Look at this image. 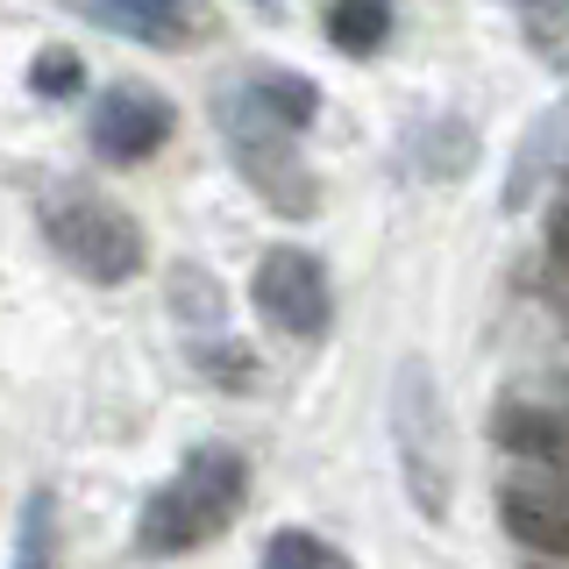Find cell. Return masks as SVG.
Instances as JSON below:
<instances>
[{
    "label": "cell",
    "mask_w": 569,
    "mask_h": 569,
    "mask_svg": "<svg viewBox=\"0 0 569 569\" xmlns=\"http://www.w3.org/2000/svg\"><path fill=\"white\" fill-rule=\"evenodd\" d=\"M249 491V462L228 441H200L186 462H178L171 485H157L142 498V520H136V556L164 562V556H192V548L221 541L242 512Z\"/></svg>",
    "instance_id": "6da1fadb"
},
{
    "label": "cell",
    "mask_w": 569,
    "mask_h": 569,
    "mask_svg": "<svg viewBox=\"0 0 569 569\" xmlns=\"http://www.w3.org/2000/svg\"><path fill=\"white\" fill-rule=\"evenodd\" d=\"M391 441H399V477L413 491L420 520H449L456 506V420L441 406L435 363L406 356L399 378H391Z\"/></svg>",
    "instance_id": "7a4b0ae2"
},
{
    "label": "cell",
    "mask_w": 569,
    "mask_h": 569,
    "mask_svg": "<svg viewBox=\"0 0 569 569\" xmlns=\"http://www.w3.org/2000/svg\"><path fill=\"white\" fill-rule=\"evenodd\" d=\"M43 236L86 284H129L142 263H150V242H142L136 213H121L114 200H100V192H86V186L58 192V200L43 207Z\"/></svg>",
    "instance_id": "3957f363"
},
{
    "label": "cell",
    "mask_w": 569,
    "mask_h": 569,
    "mask_svg": "<svg viewBox=\"0 0 569 569\" xmlns=\"http://www.w3.org/2000/svg\"><path fill=\"white\" fill-rule=\"evenodd\" d=\"M221 129H228V150H236L242 178L257 186V200L271 207V213H292V221H307V213L320 207V186H313L307 157L292 150V129H278V121L263 114L249 93L221 107Z\"/></svg>",
    "instance_id": "277c9868"
},
{
    "label": "cell",
    "mask_w": 569,
    "mask_h": 569,
    "mask_svg": "<svg viewBox=\"0 0 569 569\" xmlns=\"http://www.w3.org/2000/svg\"><path fill=\"white\" fill-rule=\"evenodd\" d=\"M249 299H257L263 328L292 335V342H320L335 320V292H328V263L313 249H263L257 278H249Z\"/></svg>",
    "instance_id": "5b68a950"
},
{
    "label": "cell",
    "mask_w": 569,
    "mask_h": 569,
    "mask_svg": "<svg viewBox=\"0 0 569 569\" xmlns=\"http://www.w3.org/2000/svg\"><path fill=\"white\" fill-rule=\"evenodd\" d=\"M164 136H171V107L150 86H107L93 121H86V142L107 164H142V157L164 150Z\"/></svg>",
    "instance_id": "8992f818"
},
{
    "label": "cell",
    "mask_w": 569,
    "mask_h": 569,
    "mask_svg": "<svg viewBox=\"0 0 569 569\" xmlns=\"http://www.w3.org/2000/svg\"><path fill=\"white\" fill-rule=\"evenodd\" d=\"M498 520L533 556H548V562L569 556V498L556 485H506L498 491Z\"/></svg>",
    "instance_id": "52a82bcc"
},
{
    "label": "cell",
    "mask_w": 569,
    "mask_h": 569,
    "mask_svg": "<svg viewBox=\"0 0 569 569\" xmlns=\"http://www.w3.org/2000/svg\"><path fill=\"white\" fill-rule=\"evenodd\" d=\"M491 441H498L506 456H520V462H541V470H556L562 449H569V427H562V413H548V406L498 399V413H491Z\"/></svg>",
    "instance_id": "ba28073f"
},
{
    "label": "cell",
    "mask_w": 569,
    "mask_h": 569,
    "mask_svg": "<svg viewBox=\"0 0 569 569\" xmlns=\"http://www.w3.org/2000/svg\"><path fill=\"white\" fill-rule=\"evenodd\" d=\"M100 22H114L121 36H136V43H192V14H200V0H93Z\"/></svg>",
    "instance_id": "9c48e42d"
},
{
    "label": "cell",
    "mask_w": 569,
    "mask_h": 569,
    "mask_svg": "<svg viewBox=\"0 0 569 569\" xmlns=\"http://www.w3.org/2000/svg\"><path fill=\"white\" fill-rule=\"evenodd\" d=\"M391 36V8L385 0H335L328 8V43L349 50V58H378Z\"/></svg>",
    "instance_id": "30bf717a"
},
{
    "label": "cell",
    "mask_w": 569,
    "mask_h": 569,
    "mask_svg": "<svg viewBox=\"0 0 569 569\" xmlns=\"http://www.w3.org/2000/svg\"><path fill=\"white\" fill-rule=\"evenodd\" d=\"M8 569H58V506H50V491L36 485L22 498V520H14V556Z\"/></svg>",
    "instance_id": "8fae6325"
},
{
    "label": "cell",
    "mask_w": 569,
    "mask_h": 569,
    "mask_svg": "<svg viewBox=\"0 0 569 569\" xmlns=\"http://www.w3.org/2000/svg\"><path fill=\"white\" fill-rule=\"evenodd\" d=\"M249 100H257L263 114L278 121V129H307V121H313V107H320L313 79H299V71H263V79L249 86Z\"/></svg>",
    "instance_id": "7c38bea8"
},
{
    "label": "cell",
    "mask_w": 569,
    "mask_h": 569,
    "mask_svg": "<svg viewBox=\"0 0 569 569\" xmlns=\"http://www.w3.org/2000/svg\"><path fill=\"white\" fill-rule=\"evenodd\" d=\"M263 569H356V562L307 527H278L271 541H263Z\"/></svg>",
    "instance_id": "4fadbf2b"
},
{
    "label": "cell",
    "mask_w": 569,
    "mask_h": 569,
    "mask_svg": "<svg viewBox=\"0 0 569 569\" xmlns=\"http://www.w3.org/2000/svg\"><path fill=\"white\" fill-rule=\"evenodd\" d=\"M512 8H520V29H527L533 58L562 64V50H569V0H512Z\"/></svg>",
    "instance_id": "5bb4252c"
},
{
    "label": "cell",
    "mask_w": 569,
    "mask_h": 569,
    "mask_svg": "<svg viewBox=\"0 0 569 569\" xmlns=\"http://www.w3.org/2000/svg\"><path fill=\"white\" fill-rule=\"evenodd\" d=\"M79 86H86V58H79V50L50 43V50L29 58V93L36 100H64V93H79Z\"/></svg>",
    "instance_id": "9a60e30c"
},
{
    "label": "cell",
    "mask_w": 569,
    "mask_h": 569,
    "mask_svg": "<svg viewBox=\"0 0 569 569\" xmlns=\"http://www.w3.org/2000/svg\"><path fill=\"white\" fill-rule=\"evenodd\" d=\"M548 164H556V114H541V129H533L527 157H520V171L506 178V207H527V200H533V186L548 178Z\"/></svg>",
    "instance_id": "2e32d148"
}]
</instances>
